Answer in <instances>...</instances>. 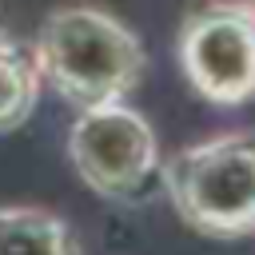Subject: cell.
Returning <instances> with one entry per match:
<instances>
[{
    "label": "cell",
    "instance_id": "obj_1",
    "mask_svg": "<svg viewBox=\"0 0 255 255\" xmlns=\"http://www.w3.org/2000/svg\"><path fill=\"white\" fill-rule=\"evenodd\" d=\"M40 80L76 112L128 100L147 68L139 36L108 8L64 4L52 8L32 40Z\"/></svg>",
    "mask_w": 255,
    "mask_h": 255
},
{
    "label": "cell",
    "instance_id": "obj_2",
    "mask_svg": "<svg viewBox=\"0 0 255 255\" xmlns=\"http://www.w3.org/2000/svg\"><path fill=\"white\" fill-rule=\"evenodd\" d=\"M171 211L207 239L255 235V131H223L159 163Z\"/></svg>",
    "mask_w": 255,
    "mask_h": 255
},
{
    "label": "cell",
    "instance_id": "obj_3",
    "mask_svg": "<svg viewBox=\"0 0 255 255\" xmlns=\"http://www.w3.org/2000/svg\"><path fill=\"white\" fill-rule=\"evenodd\" d=\"M175 60L195 96L219 108L255 100V4H195L175 32Z\"/></svg>",
    "mask_w": 255,
    "mask_h": 255
},
{
    "label": "cell",
    "instance_id": "obj_4",
    "mask_svg": "<svg viewBox=\"0 0 255 255\" xmlns=\"http://www.w3.org/2000/svg\"><path fill=\"white\" fill-rule=\"evenodd\" d=\"M68 159L88 191L128 203L159 175L155 128L128 100L84 108L68 128Z\"/></svg>",
    "mask_w": 255,
    "mask_h": 255
},
{
    "label": "cell",
    "instance_id": "obj_5",
    "mask_svg": "<svg viewBox=\"0 0 255 255\" xmlns=\"http://www.w3.org/2000/svg\"><path fill=\"white\" fill-rule=\"evenodd\" d=\"M0 255H80V243L56 211L0 207Z\"/></svg>",
    "mask_w": 255,
    "mask_h": 255
},
{
    "label": "cell",
    "instance_id": "obj_6",
    "mask_svg": "<svg viewBox=\"0 0 255 255\" xmlns=\"http://www.w3.org/2000/svg\"><path fill=\"white\" fill-rule=\"evenodd\" d=\"M40 68L28 44L0 32V135L16 131L40 100Z\"/></svg>",
    "mask_w": 255,
    "mask_h": 255
},
{
    "label": "cell",
    "instance_id": "obj_7",
    "mask_svg": "<svg viewBox=\"0 0 255 255\" xmlns=\"http://www.w3.org/2000/svg\"><path fill=\"white\" fill-rule=\"evenodd\" d=\"M251 4H255V0H251Z\"/></svg>",
    "mask_w": 255,
    "mask_h": 255
}]
</instances>
